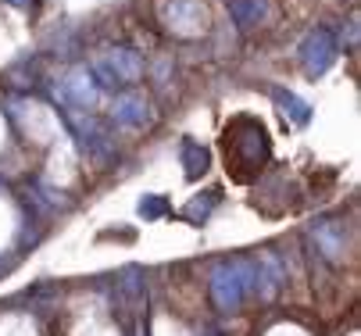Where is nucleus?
<instances>
[{
  "label": "nucleus",
  "instance_id": "obj_6",
  "mask_svg": "<svg viewBox=\"0 0 361 336\" xmlns=\"http://www.w3.org/2000/svg\"><path fill=\"white\" fill-rule=\"evenodd\" d=\"M272 97H276L279 111H283V115H290L297 125H307V122H312V108H307L300 97H293L290 89H272Z\"/></svg>",
  "mask_w": 361,
  "mask_h": 336
},
{
  "label": "nucleus",
  "instance_id": "obj_13",
  "mask_svg": "<svg viewBox=\"0 0 361 336\" xmlns=\"http://www.w3.org/2000/svg\"><path fill=\"white\" fill-rule=\"evenodd\" d=\"M8 268H11V261H0V275H4Z\"/></svg>",
  "mask_w": 361,
  "mask_h": 336
},
{
  "label": "nucleus",
  "instance_id": "obj_5",
  "mask_svg": "<svg viewBox=\"0 0 361 336\" xmlns=\"http://www.w3.org/2000/svg\"><path fill=\"white\" fill-rule=\"evenodd\" d=\"M111 115H115L118 122H126V125H140V122L150 118V115H147V101L136 97V93H122V97H115Z\"/></svg>",
  "mask_w": 361,
  "mask_h": 336
},
{
  "label": "nucleus",
  "instance_id": "obj_8",
  "mask_svg": "<svg viewBox=\"0 0 361 336\" xmlns=\"http://www.w3.org/2000/svg\"><path fill=\"white\" fill-rule=\"evenodd\" d=\"M229 11H233V18H236L240 25H254L257 18L265 15V0H233Z\"/></svg>",
  "mask_w": 361,
  "mask_h": 336
},
{
  "label": "nucleus",
  "instance_id": "obj_4",
  "mask_svg": "<svg viewBox=\"0 0 361 336\" xmlns=\"http://www.w3.org/2000/svg\"><path fill=\"white\" fill-rule=\"evenodd\" d=\"M312 236H315V244H319V251L326 258H333V261L340 258V251H343V229H340V222L326 218V222H319L312 229Z\"/></svg>",
  "mask_w": 361,
  "mask_h": 336
},
{
  "label": "nucleus",
  "instance_id": "obj_2",
  "mask_svg": "<svg viewBox=\"0 0 361 336\" xmlns=\"http://www.w3.org/2000/svg\"><path fill=\"white\" fill-rule=\"evenodd\" d=\"M333 58H336V39H333L329 29H315L300 46V61L312 75H322L333 65Z\"/></svg>",
  "mask_w": 361,
  "mask_h": 336
},
{
  "label": "nucleus",
  "instance_id": "obj_7",
  "mask_svg": "<svg viewBox=\"0 0 361 336\" xmlns=\"http://www.w3.org/2000/svg\"><path fill=\"white\" fill-rule=\"evenodd\" d=\"M183 161H186V179H197L208 168V151H204L197 139H183Z\"/></svg>",
  "mask_w": 361,
  "mask_h": 336
},
{
  "label": "nucleus",
  "instance_id": "obj_11",
  "mask_svg": "<svg viewBox=\"0 0 361 336\" xmlns=\"http://www.w3.org/2000/svg\"><path fill=\"white\" fill-rule=\"evenodd\" d=\"M169 211V204L161 201V197H143L140 201V215L143 218H158V215H165Z\"/></svg>",
  "mask_w": 361,
  "mask_h": 336
},
{
  "label": "nucleus",
  "instance_id": "obj_10",
  "mask_svg": "<svg viewBox=\"0 0 361 336\" xmlns=\"http://www.w3.org/2000/svg\"><path fill=\"white\" fill-rule=\"evenodd\" d=\"M215 204H219V194H215V189H212V194L204 197V201L197 197V201H193V204L186 208V215H190V218H208V211H212Z\"/></svg>",
  "mask_w": 361,
  "mask_h": 336
},
{
  "label": "nucleus",
  "instance_id": "obj_3",
  "mask_svg": "<svg viewBox=\"0 0 361 336\" xmlns=\"http://www.w3.org/2000/svg\"><path fill=\"white\" fill-rule=\"evenodd\" d=\"M104 68L111 72L115 82H133V79L143 72V61L136 58V51H129V46H118V51H111V58H108Z\"/></svg>",
  "mask_w": 361,
  "mask_h": 336
},
{
  "label": "nucleus",
  "instance_id": "obj_12",
  "mask_svg": "<svg viewBox=\"0 0 361 336\" xmlns=\"http://www.w3.org/2000/svg\"><path fill=\"white\" fill-rule=\"evenodd\" d=\"M8 4H18V8H25V4H32V0H8Z\"/></svg>",
  "mask_w": 361,
  "mask_h": 336
},
{
  "label": "nucleus",
  "instance_id": "obj_9",
  "mask_svg": "<svg viewBox=\"0 0 361 336\" xmlns=\"http://www.w3.org/2000/svg\"><path fill=\"white\" fill-rule=\"evenodd\" d=\"M93 97H97V89H93L90 75H75V79L68 82V101H72V104L90 108V104H93Z\"/></svg>",
  "mask_w": 361,
  "mask_h": 336
},
{
  "label": "nucleus",
  "instance_id": "obj_1",
  "mask_svg": "<svg viewBox=\"0 0 361 336\" xmlns=\"http://www.w3.org/2000/svg\"><path fill=\"white\" fill-rule=\"evenodd\" d=\"M243 129L247 132L240 136L233 122L226 125V158L233 165H254V168H262V161L269 158L265 129H262V122H254V118H243Z\"/></svg>",
  "mask_w": 361,
  "mask_h": 336
}]
</instances>
